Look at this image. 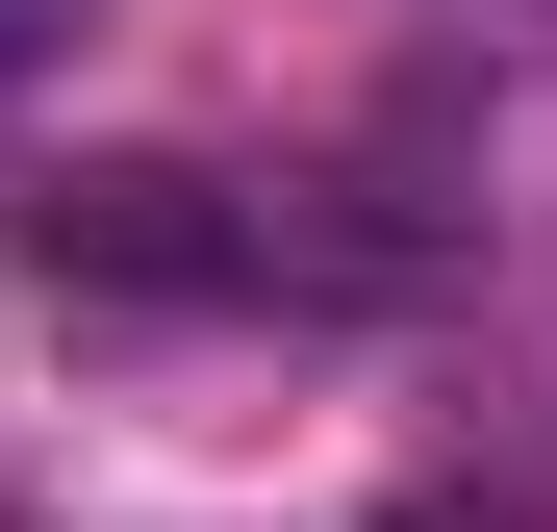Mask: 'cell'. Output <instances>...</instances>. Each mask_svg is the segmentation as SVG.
<instances>
[{
	"label": "cell",
	"instance_id": "2",
	"mask_svg": "<svg viewBox=\"0 0 557 532\" xmlns=\"http://www.w3.org/2000/svg\"><path fill=\"white\" fill-rule=\"evenodd\" d=\"M0 51H51V0H0Z\"/></svg>",
	"mask_w": 557,
	"mask_h": 532
},
{
	"label": "cell",
	"instance_id": "1",
	"mask_svg": "<svg viewBox=\"0 0 557 532\" xmlns=\"http://www.w3.org/2000/svg\"><path fill=\"white\" fill-rule=\"evenodd\" d=\"M26 228H51V280H102V305H228V280H253V228H228L177 152H127V177H51Z\"/></svg>",
	"mask_w": 557,
	"mask_h": 532
}]
</instances>
